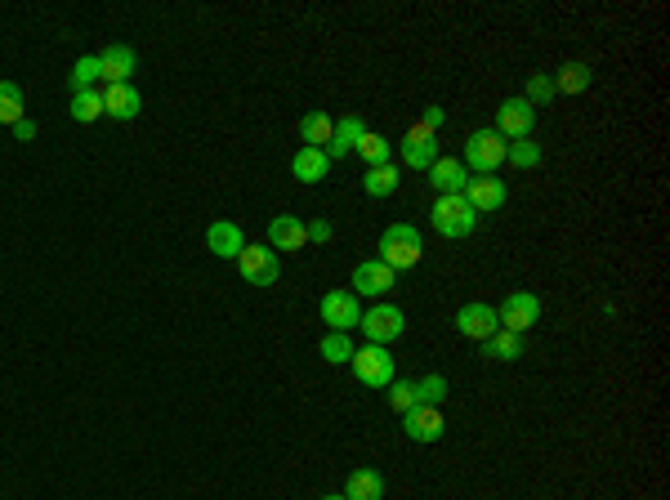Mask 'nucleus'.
I'll use <instances>...</instances> for the list:
<instances>
[{"label":"nucleus","mask_w":670,"mask_h":500,"mask_svg":"<svg viewBox=\"0 0 670 500\" xmlns=\"http://www.w3.org/2000/svg\"><path fill=\"white\" fill-rule=\"evenodd\" d=\"M304 233H309V242L327 246V242H331V237H335V228L327 224V219H309V224H304Z\"/></svg>","instance_id":"c9c22d12"},{"label":"nucleus","mask_w":670,"mask_h":500,"mask_svg":"<svg viewBox=\"0 0 670 500\" xmlns=\"http://www.w3.org/2000/svg\"><path fill=\"white\" fill-rule=\"evenodd\" d=\"M590 81H595L590 63H563L559 76H554V90H559V94H586Z\"/></svg>","instance_id":"393cba45"},{"label":"nucleus","mask_w":670,"mask_h":500,"mask_svg":"<svg viewBox=\"0 0 670 500\" xmlns=\"http://www.w3.org/2000/svg\"><path fill=\"white\" fill-rule=\"evenodd\" d=\"M465 166L474 175H496L505 166V139L496 130H474L465 143Z\"/></svg>","instance_id":"20e7f679"},{"label":"nucleus","mask_w":670,"mask_h":500,"mask_svg":"<svg viewBox=\"0 0 670 500\" xmlns=\"http://www.w3.org/2000/svg\"><path fill=\"white\" fill-rule=\"evenodd\" d=\"M385 398H389V407H394L398 416H407V411L416 407V384H411V380H394Z\"/></svg>","instance_id":"72a5a7b5"},{"label":"nucleus","mask_w":670,"mask_h":500,"mask_svg":"<svg viewBox=\"0 0 670 500\" xmlns=\"http://www.w3.org/2000/svg\"><path fill=\"white\" fill-rule=\"evenodd\" d=\"M496 317H501V331L523 335V331H532V326L541 322V300H536L532 291H510Z\"/></svg>","instance_id":"423d86ee"},{"label":"nucleus","mask_w":670,"mask_h":500,"mask_svg":"<svg viewBox=\"0 0 670 500\" xmlns=\"http://www.w3.org/2000/svg\"><path fill=\"white\" fill-rule=\"evenodd\" d=\"M268 246H273V250H304V246H309L304 219H295V215L268 219Z\"/></svg>","instance_id":"aec40b11"},{"label":"nucleus","mask_w":670,"mask_h":500,"mask_svg":"<svg viewBox=\"0 0 670 500\" xmlns=\"http://www.w3.org/2000/svg\"><path fill=\"white\" fill-rule=\"evenodd\" d=\"M14 139H18V143H32V139H36V121H27V117L18 121V125H14Z\"/></svg>","instance_id":"4c0bfd02"},{"label":"nucleus","mask_w":670,"mask_h":500,"mask_svg":"<svg viewBox=\"0 0 670 500\" xmlns=\"http://www.w3.org/2000/svg\"><path fill=\"white\" fill-rule=\"evenodd\" d=\"M23 117H27L23 85H18V81H0V125H9V130H14Z\"/></svg>","instance_id":"5701e85b"},{"label":"nucleus","mask_w":670,"mask_h":500,"mask_svg":"<svg viewBox=\"0 0 670 500\" xmlns=\"http://www.w3.org/2000/svg\"><path fill=\"white\" fill-rule=\"evenodd\" d=\"M322 322H327L331 331H344V335H349L353 326L362 322L358 295H353V291H327V295H322Z\"/></svg>","instance_id":"9d476101"},{"label":"nucleus","mask_w":670,"mask_h":500,"mask_svg":"<svg viewBox=\"0 0 670 500\" xmlns=\"http://www.w3.org/2000/svg\"><path fill=\"white\" fill-rule=\"evenodd\" d=\"M461 197L469 201V206H474V215H492V210H501V206H505V197H510V192H505L501 179L478 175V179H469V184H465Z\"/></svg>","instance_id":"ddd939ff"},{"label":"nucleus","mask_w":670,"mask_h":500,"mask_svg":"<svg viewBox=\"0 0 670 500\" xmlns=\"http://www.w3.org/2000/svg\"><path fill=\"white\" fill-rule=\"evenodd\" d=\"M411 384H416V407H443V398H447L443 375H425V380H411Z\"/></svg>","instance_id":"2f4dec72"},{"label":"nucleus","mask_w":670,"mask_h":500,"mask_svg":"<svg viewBox=\"0 0 670 500\" xmlns=\"http://www.w3.org/2000/svg\"><path fill=\"white\" fill-rule=\"evenodd\" d=\"M291 175L300 179V184H322V179L331 175V157L322 148H300L291 157Z\"/></svg>","instance_id":"412c9836"},{"label":"nucleus","mask_w":670,"mask_h":500,"mask_svg":"<svg viewBox=\"0 0 670 500\" xmlns=\"http://www.w3.org/2000/svg\"><path fill=\"white\" fill-rule=\"evenodd\" d=\"M99 67H103V81L108 85H130V76L139 72V54L130 45H108L99 54Z\"/></svg>","instance_id":"2eb2a0df"},{"label":"nucleus","mask_w":670,"mask_h":500,"mask_svg":"<svg viewBox=\"0 0 670 500\" xmlns=\"http://www.w3.org/2000/svg\"><path fill=\"white\" fill-rule=\"evenodd\" d=\"M380 264H389L394 273H407V268L420 264V255H425V242H420V233L411 224H389L385 233H380Z\"/></svg>","instance_id":"f257e3e1"},{"label":"nucleus","mask_w":670,"mask_h":500,"mask_svg":"<svg viewBox=\"0 0 670 500\" xmlns=\"http://www.w3.org/2000/svg\"><path fill=\"white\" fill-rule=\"evenodd\" d=\"M443 121H447V112H443V108H434V103H429L425 117H420V125H425V130H434V134H438V125H443Z\"/></svg>","instance_id":"e433bc0d"},{"label":"nucleus","mask_w":670,"mask_h":500,"mask_svg":"<svg viewBox=\"0 0 670 500\" xmlns=\"http://www.w3.org/2000/svg\"><path fill=\"white\" fill-rule=\"evenodd\" d=\"M237 268H242V277L251 286H273L282 277V259H277L273 246H246L237 255Z\"/></svg>","instance_id":"0eeeda50"},{"label":"nucleus","mask_w":670,"mask_h":500,"mask_svg":"<svg viewBox=\"0 0 670 500\" xmlns=\"http://www.w3.org/2000/svg\"><path fill=\"white\" fill-rule=\"evenodd\" d=\"M322 500H349V496H344V492H340V496H322Z\"/></svg>","instance_id":"58836bf2"},{"label":"nucleus","mask_w":670,"mask_h":500,"mask_svg":"<svg viewBox=\"0 0 670 500\" xmlns=\"http://www.w3.org/2000/svg\"><path fill=\"white\" fill-rule=\"evenodd\" d=\"M143 108V94L134 90V85H108L103 90V117L112 121H134Z\"/></svg>","instance_id":"6ab92c4d"},{"label":"nucleus","mask_w":670,"mask_h":500,"mask_svg":"<svg viewBox=\"0 0 670 500\" xmlns=\"http://www.w3.org/2000/svg\"><path fill=\"white\" fill-rule=\"evenodd\" d=\"M402 429H407L411 442H438L447 434L443 411H438V407H411L407 416H402Z\"/></svg>","instance_id":"4468645a"},{"label":"nucleus","mask_w":670,"mask_h":500,"mask_svg":"<svg viewBox=\"0 0 670 500\" xmlns=\"http://www.w3.org/2000/svg\"><path fill=\"white\" fill-rule=\"evenodd\" d=\"M362 134H367V125H362L358 112H344V117L335 121V134H331V143H327V157L340 161V157H349V152H358Z\"/></svg>","instance_id":"dca6fc26"},{"label":"nucleus","mask_w":670,"mask_h":500,"mask_svg":"<svg viewBox=\"0 0 670 500\" xmlns=\"http://www.w3.org/2000/svg\"><path fill=\"white\" fill-rule=\"evenodd\" d=\"M483 353H487V358H496V362H514V358H523V335H514V331H496L492 340H483Z\"/></svg>","instance_id":"bb28decb"},{"label":"nucleus","mask_w":670,"mask_h":500,"mask_svg":"<svg viewBox=\"0 0 670 500\" xmlns=\"http://www.w3.org/2000/svg\"><path fill=\"white\" fill-rule=\"evenodd\" d=\"M505 161H510V166H519V170H536V166H541V143H536V139L505 143Z\"/></svg>","instance_id":"c756f323"},{"label":"nucleus","mask_w":670,"mask_h":500,"mask_svg":"<svg viewBox=\"0 0 670 500\" xmlns=\"http://www.w3.org/2000/svg\"><path fill=\"white\" fill-rule=\"evenodd\" d=\"M362 335H367V344H394L402 331H407V317H402L398 304H376V309H367L362 313Z\"/></svg>","instance_id":"39448f33"},{"label":"nucleus","mask_w":670,"mask_h":500,"mask_svg":"<svg viewBox=\"0 0 670 500\" xmlns=\"http://www.w3.org/2000/svg\"><path fill=\"white\" fill-rule=\"evenodd\" d=\"M72 94L76 90H94V81H103V67H99V54H85V59H76L72 63Z\"/></svg>","instance_id":"7c9ffc66"},{"label":"nucleus","mask_w":670,"mask_h":500,"mask_svg":"<svg viewBox=\"0 0 670 500\" xmlns=\"http://www.w3.org/2000/svg\"><path fill=\"white\" fill-rule=\"evenodd\" d=\"M349 367H353V375H358V384H367V389H389V384L398 380V375H394V353H389L385 344L353 349Z\"/></svg>","instance_id":"7ed1b4c3"},{"label":"nucleus","mask_w":670,"mask_h":500,"mask_svg":"<svg viewBox=\"0 0 670 500\" xmlns=\"http://www.w3.org/2000/svg\"><path fill=\"white\" fill-rule=\"evenodd\" d=\"M456 331H461L465 340H478V344H483V340H492V335L501 331V317H496L492 304H478V300H474V304H465V309L456 313Z\"/></svg>","instance_id":"9b49d317"},{"label":"nucleus","mask_w":670,"mask_h":500,"mask_svg":"<svg viewBox=\"0 0 670 500\" xmlns=\"http://www.w3.org/2000/svg\"><path fill=\"white\" fill-rule=\"evenodd\" d=\"M353 358V340L344 331H331L322 335V362H335V367H344V362Z\"/></svg>","instance_id":"473e14b6"},{"label":"nucleus","mask_w":670,"mask_h":500,"mask_svg":"<svg viewBox=\"0 0 670 500\" xmlns=\"http://www.w3.org/2000/svg\"><path fill=\"white\" fill-rule=\"evenodd\" d=\"M349 500H385V474L380 469H353L349 483H344Z\"/></svg>","instance_id":"4be33fe9"},{"label":"nucleus","mask_w":670,"mask_h":500,"mask_svg":"<svg viewBox=\"0 0 670 500\" xmlns=\"http://www.w3.org/2000/svg\"><path fill=\"white\" fill-rule=\"evenodd\" d=\"M103 117V90H76L72 94V121L90 125Z\"/></svg>","instance_id":"c85d7f7f"},{"label":"nucleus","mask_w":670,"mask_h":500,"mask_svg":"<svg viewBox=\"0 0 670 500\" xmlns=\"http://www.w3.org/2000/svg\"><path fill=\"white\" fill-rule=\"evenodd\" d=\"M554 94H559V90H554V76L536 72V76H532V81H528V94H523V99H528V103H532V108H536V103H550V99H554Z\"/></svg>","instance_id":"f704fd0d"},{"label":"nucleus","mask_w":670,"mask_h":500,"mask_svg":"<svg viewBox=\"0 0 670 500\" xmlns=\"http://www.w3.org/2000/svg\"><path fill=\"white\" fill-rule=\"evenodd\" d=\"M331 134H335V121L327 117V112H309V117L300 121V139H304V148H322V152H327Z\"/></svg>","instance_id":"b1692460"},{"label":"nucleus","mask_w":670,"mask_h":500,"mask_svg":"<svg viewBox=\"0 0 670 500\" xmlns=\"http://www.w3.org/2000/svg\"><path fill=\"white\" fill-rule=\"evenodd\" d=\"M438 161V139L434 130H425V125H411L407 134H402V166L407 170H429Z\"/></svg>","instance_id":"1a4fd4ad"},{"label":"nucleus","mask_w":670,"mask_h":500,"mask_svg":"<svg viewBox=\"0 0 670 500\" xmlns=\"http://www.w3.org/2000/svg\"><path fill=\"white\" fill-rule=\"evenodd\" d=\"M425 175H429V184L438 188V197H456V192H465V184H469L461 157H438Z\"/></svg>","instance_id":"f3484780"},{"label":"nucleus","mask_w":670,"mask_h":500,"mask_svg":"<svg viewBox=\"0 0 670 500\" xmlns=\"http://www.w3.org/2000/svg\"><path fill=\"white\" fill-rule=\"evenodd\" d=\"M402 184V175H398V166L389 161V166H376V170H367V179H362V188H367V197H389Z\"/></svg>","instance_id":"cd10ccee"},{"label":"nucleus","mask_w":670,"mask_h":500,"mask_svg":"<svg viewBox=\"0 0 670 500\" xmlns=\"http://www.w3.org/2000/svg\"><path fill=\"white\" fill-rule=\"evenodd\" d=\"M206 246L215 250V259H237L246 250V237L233 219H215V224L206 228Z\"/></svg>","instance_id":"a211bd4d"},{"label":"nucleus","mask_w":670,"mask_h":500,"mask_svg":"<svg viewBox=\"0 0 670 500\" xmlns=\"http://www.w3.org/2000/svg\"><path fill=\"white\" fill-rule=\"evenodd\" d=\"M429 224H434L438 237H452V242H461V237H469L478 228V215L474 206L456 192V197H438L434 206H429Z\"/></svg>","instance_id":"f03ea898"},{"label":"nucleus","mask_w":670,"mask_h":500,"mask_svg":"<svg viewBox=\"0 0 670 500\" xmlns=\"http://www.w3.org/2000/svg\"><path fill=\"white\" fill-rule=\"evenodd\" d=\"M353 286H358L353 295H371V300H380V295H389L398 286V273L389 264H380V259H362V264L353 268Z\"/></svg>","instance_id":"f8f14e48"},{"label":"nucleus","mask_w":670,"mask_h":500,"mask_svg":"<svg viewBox=\"0 0 670 500\" xmlns=\"http://www.w3.org/2000/svg\"><path fill=\"white\" fill-rule=\"evenodd\" d=\"M358 157L367 161V170H376V166H389L394 161V143L385 139V134H362V143H358Z\"/></svg>","instance_id":"a878e982"},{"label":"nucleus","mask_w":670,"mask_h":500,"mask_svg":"<svg viewBox=\"0 0 670 500\" xmlns=\"http://www.w3.org/2000/svg\"><path fill=\"white\" fill-rule=\"evenodd\" d=\"M532 125H536V108L528 99H505L496 108V134L501 139H532Z\"/></svg>","instance_id":"6e6552de"}]
</instances>
